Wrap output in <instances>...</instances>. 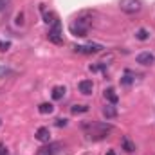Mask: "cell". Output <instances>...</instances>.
<instances>
[{"mask_svg":"<svg viewBox=\"0 0 155 155\" xmlns=\"http://www.w3.org/2000/svg\"><path fill=\"white\" fill-rule=\"evenodd\" d=\"M92 27V13L90 11H83L78 15V18L71 24V33L74 36H79V38H85L88 35V29Z\"/></svg>","mask_w":155,"mask_h":155,"instance_id":"obj_1","label":"cell"},{"mask_svg":"<svg viewBox=\"0 0 155 155\" xmlns=\"http://www.w3.org/2000/svg\"><path fill=\"white\" fill-rule=\"evenodd\" d=\"M114 130V126L112 124H107V123H94V124H90V130H88V137L92 139V141H101V139H105V137H108V134Z\"/></svg>","mask_w":155,"mask_h":155,"instance_id":"obj_2","label":"cell"},{"mask_svg":"<svg viewBox=\"0 0 155 155\" xmlns=\"http://www.w3.org/2000/svg\"><path fill=\"white\" fill-rule=\"evenodd\" d=\"M47 38L49 41H52V43H56V45H61L63 43V35H61V24H60V20L56 18L54 20V24L49 27V33H47Z\"/></svg>","mask_w":155,"mask_h":155,"instance_id":"obj_3","label":"cell"},{"mask_svg":"<svg viewBox=\"0 0 155 155\" xmlns=\"http://www.w3.org/2000/svg\"><path fill=\"white\" fill-rule=\"evenodd\" d=\"M119 7L126 15H135L143 9V4L141 0H119Z\"/></svg>","mask_w":155,"mask_h":155,"instance_id":"obj_4","label":"cell"},{"mask_svg":"<svg viewBox=\"0 0 155 155\" xmlns=\"http://www.w3.org/2000/svg\"><path fill=\"white\" fill-rule=\"evenodd\" d=\"M74 51L79 54H97L103 51V47L99 43H88V45H76Z\"/></svg>","mask_w":155,"mask_h":155,"instance_id":"obj_5","label":"cell"},{"mask_svg":"<svg viewBox=\"0 0 155 155\" xmlns=\"http://www.w3.org/2000/svg\"><path fill=\"white\" fill-rule=\"evenodd\" d=\"M78 88H79L81 94L90 96V94L94 92V83H92V79H81V81L78 83Z\"/></svg>","mask_w":155,"mask_h":155,"instance_id":"obj_6","label":"cell"},{"mask_svg":"<svg viewBox=\"0 0 155 155\" xmlns=\"http://www.w3.org/2000/svg\"><path fill=\"white\" fill-rule=\"evenodd\" d=\"M35 137L38 139L40 143H49L51 141V132H49L47 126H40L36 130V134H35Z\"/></svg>","mask_w":155,"mask_h":155,"instance_id":"obj_7","label":"cell"},{"mask_svg":"<svg viewBox=\"0 0 155 155\" xmlns=\"http://www.w3.org/2000/svg\"><path fill=\"white\" fill-rule=\"evenodd\" d=\"M137 63H141V65H152L155 61V56L152 52H141V54H137Z\"/></svg>","mask_w":155,"mask_h":155,"instance_id":"obj_8","label":"cell"},{"mask_svg":"<svg viewBox=\"0 0 155 155\" xmlns=\"http://www.w3.org/2000/svg\"><path fill=\"white\" fill-rule=\"evenodd\" d=\"M65 92H67V88H65V87H61V85L54 87V88H52V99H54V101L63 99V97H65Z\"/></svg>","mask_w":155,"mask_h":155,"instance_id":"obj_9","label":"cell"},{"mask_svg":"<svg viewBox=\"0 0 155 155\" xmlns=\"http://www.w3.org/2000/svg\"><path fill=\"white\" fill-rule=\"evenodd\" d=\"M103 116L107 117V119H114L117 116V108L114 105H107V107H103Z\"/></svg>","mask_w":155,"mask_h":155,"instance_id":"obj_10","label":"cell"},{"mask_svg":"<svg viewBox=\"0 0 155 155\" xmlns=\"http://www.w3.org/2000/svg\"><path fill=\"white\" fill-rule=\"evenodd\" d=\"M105 97L110 101V105H116L117 101H119V96L116 94L114 88H107V90H105Z\"/></svg>","mask_w":155,"mask_h":155,"instance_id":"obj_11","label":"cell"},{"mask_svg":"<svg viewBox=\"0 0 155 155\" xmlns=\"http://www.w3.org/2000/svg\"><path fill=\"white\" fill-rule=\"evenodd\" d=\"M121 144H123V150H124L126 153H132V152L135 150V144H134L128 137H123V139H121Z\"/></svg>","mask_w":155,"mask_h":155,"instance_id":"obj_12","label":"cell"},{"mask_svg":"<svg viewBox=\"0 0 155 155\" xmlns=\"http://www.w3.org/2000/svg\"><path fill=\"white\" fill-rule=\"evenodd\" d=\"M52 110H54V107H52L51 103H41V105L38 107V112H40V114H43V116L52 114Z\"/></svg>","mask_w":155,"mask_h":155,"instance_id":"obj_13","label":"cell"},{"mask_svg":"<svg viewBox=\"0 0 155 155\" xmlns=\"http://www.w3.org/2000/svg\"><path fill=\"white\" fill-rule=\"evenodd\" d=\"M135 38L141 40V41H146V40L150 38V33H148L146 29H139V31L135 33Z\"/></svg>","mask_w":155,"mask_h":155,"instance_id":"obj_14","label":"cell"},{"mask_svg":"<svg viewBox=\"0 0 155 155\" xmlns=\"http://www.w3.org/2000/svg\"><path fill=\"white\" fill-rule=\"evenodd\" d=\"M71 112L72 114H83V112H88V107L87 105H74L71 108Z\"/></svg>","mask_w":155,"mask_h":155,"instance_id":"obj_15","label":"cell"},{"mask_svg":"<svg viewBox=\"0 0 155 155\" xmlns=\"http://www.w3.org/2000/svg\"><path fill=\"white\" fill-rule=\"evenodd\" d=\"M36 155H54V148L52 146H41L36 152Z\"/></svg>","mask_w":155,"mask_h":155,"instance_id":"obj_16","label":"cell"},{"mask_svg":"<svg viewBox=\"0 0 155 155\" xmlns=\"http://www.w3.org/2000/svg\"><path fill=\"white\" fill-rule=\"evenodd\" d=\"M54 20H56V15H54V13H45V15H43V22H45V24L52 25Z\"/></svg>","mask_w":155,"mask_h":155,"instance_id":"obj_17","label":"cell"},{"mask_svg":"<svg viewBox=\"0 0 155 155\" xmlns=\"http://www.w3.org/2000/svg\"><path fill=\"white\" fill-rule=\"evenodd\" d=\"M9 47H11V43H9V41H0V52L9 51Z\"/></svg>","mask_w":155,"mask_h":155,"instance_id":"obj_18","label":"cell"},{"mask_svg":"<svg viewBox=\"0 0 155 155\" xmlns=\"http://www.w3.org/2000/svg\"><path fill=\"white\" fill-rule=\"evenodd\" d=\"M16 25H24V13L16 15Z\"/></svg>","mask_w":155,"mask_h":155,"instance_id":"obj_19","label":"cell"},{"mask_svg":"<svg viewBox=\"0 0 155 155\" xmlns=\"http://www.w3.org/2000/svg\"><path fill=\"white\" fill-rule=\"evenodd\" d=\"M132 81H134V79H132V76H130V74H126V76L123 78V85H130Z\"/></svg>","mask_w":155,"mask_h":155,"instance_id":"obj_20","label":"cell"},{"mask_svg":"<svg viewBox=\"0 0 155 155\" xmlns=\"http://www.w3.org/2000/svg\"><path fill=\"white\" fill-rule=\"evenodd\" d=\"M56 126H67V119H56Z\"/></svg>","mask_w":155,"mask_h":155,"instance_id":"obj_21","label":"cell"},{"mask_svg":"<svg viewBox=\"0 0 155 155\" xmlns=\"http://www.w3.org/2000/svg\"><path fill=\"white\" fill-rule=\"evenodd\" d=\"M7 153V150H5V146L4 144H0V155H5Z\"/></svg>","mask_w":155,"mask_h":155,"instance_id":"obj_22","label":"cell"},{"mask_svg":"<svg viewBox=\"0 0 155 155\" xmlns=\"http://www.w3.org/2000/svg\"><path fill=\"white\" fill-rule=\"evenodd\" d=\"M9 0H0V9H4V5H7Z\"/></svg>","mask_w":155,"mask_h":155,"instance_id":"obj_23","label":"cell"},{"mask_svg":"<svg viewBox=\"0 0 155 155\" xmlns=\"http://www.w3.org/2000/svg\"><path fill=\"white\" fill-rule=\"evenodd\" d=\"M107 155H116V153H114V152H112V150H110V152H107Z\"/></svg>","mask_w":155,"mask_h":155,"instance_id":"obj_24","label":"cell"}]
</instances>
